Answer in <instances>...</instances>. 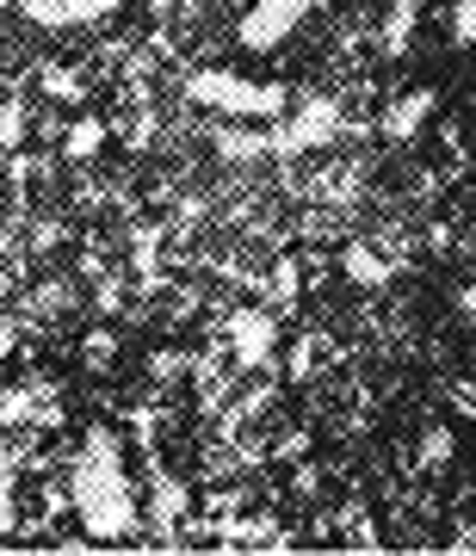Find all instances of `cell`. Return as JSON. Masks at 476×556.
<instances>
[{
  "label": "cell",
  "instance_id": "10",
  "mask_svg": "<svg viewBox=\"0 0 476 556\" xmlns=\"http://www.w3.org/2000/svg\"><path fill=\"white\" fill-rule=\"evenodd\" d=\"M43 93H50V100H62V105H75L87 87H80L75 68H43Z\"/></svg>",
  "mask_w": 476,
  "mask_h": 556
},
{
  "label": "cell",
  "instance_id": "19",
  "mask_svg": "<svg viewBox=\"0 0 476 556\" xmlns=\"http://www.w3.org/2000/svg\"><path fill=\"white\" fill-rule=\"evenodd\" d=\"M186 7H204V0H186Z\"/></svg>",
  "mask_w": 476,
  "mask_h": 556
},
{
  "label": "cell",
  "instance_id": "8",
  "mask_svg": "<svg viewBox=\"0 0 476 556\" xmlns=\"http://www.w3.org/2000/svg\"><path fill=\"white\" fill-rule=\"evenodd\" d=\"M105 149V124L100 118H75L62 137V161H93Z\"/></svg>",
  "mask_w": 476,
  "mask_h": 556
},
{
  "label": "cell",
  "instance_id": "14",
  "mask_svg": "<svg viewBox=\"0 0 476 556\" xmlns=\"http://www.w3.org/2000/svg\"><path fill=\"white\" fill-rule=\"evenodd\" d=\"M7 526H13V470L0 464V538H7Z\"/></svg>",
  "mask_w": 476,
  "mask_h": 556
},
{
  "label": "cell",
  "instance_id": "5",
  "mask_svg": "<svg viewBox=\"0 0 476 556\" xmlns=\"http://www.w3.org/2000/svg\"><path fill=\"white\" fill-rule=\"evenodd\" d=\"M223 334H229L236 365H248V371H254V365H260V371L273 365V346H278V316H273V309H236Z\"/></svg>",
  "mask_w": 476,
  "mask_h": 556
},
{
  "label": "cell",
  "instance_id": "15",
  "mask_svg": "<svg viewBox=\"0 0 476 556\" xmlns=\"http://www.w3.org/2000/svg\"><path fill=\"white\" fill-rule=\"evenodd\" d=\"M310 365H316V340L303 334V340H298V353H291V371H298V378H303V371H310Z\"/></svg>",
  "mask_w": 476,
  "mask_h": 556
},
{
  "label": "cell",
  "instance_id": "11",
  "mask_svg": "<svg viewBox=\"0 0 476 556\" xmlns=\"http://www.w3.org/2000/svg\"><path fill=\"white\" fill-rule=\"evenodd\" d=\"M409 31H415V7H397V13H390V25H384V50H390V56H402V50H409Z\"/></svg>",
  "mask_w": 476,
  "mask_h": 556
},
{
  "label": "cell",
  "instance_id": "3",
  "mask_svg": "<svg viewBox=\"0 0 476 556\" xmlns=\"http://www.w3.org/2000/svg\"><path fill=\"white\" fill-rule=\"evenodd\" d=\"M347 137V118H340L335 100H310L298 118H273L266 130V155H303V149H322V142Z\"/></svg>",
  "mask_w": 476,
  "mask_h": 556
},
{
  "label": "cell",
  "instance_id": "2",
  "mask_svg": "<svg viewBox=\"0 0 476 556\" xmlns=\"http://www.w3.org/2000/svg\"><path fill=\"white\" fill-rule=\"evenodd\" d=\"M186 93L211 112H229V118H254V124H273L291 112V93L278 80H248V75H229V68H199L186 80Z\"/></svg>",
  "mask_w": 476,
  "mask_h": 556
},
{
  "label": "cell",
  "instance_id": "18",
  "mask_svg": "<svg viewBox=\"0 0 476 556\" xmlns=\"http://www.w3.org/2000/svg\"><path fill=\"white\" fill-rule=\"evenodd\" d=\"M397 7H415V13H421V0H397Z\"/></svg>",
  "mask_w": 476,
  "mask_h": 556
},
{
  "label": "cell",
  "instance_id": "1",
  "mask_svg": "<svg viewBox=\"0 0 476 556\" xmlns=\"http://www.w3.org/2000/svg\"><path fill=\"white\" fill-rule=\"evenodd\" d=\"M68 501H75L80 526L93 538H130L137 532V495H130V477H124L118 433H105V427L87 433V445H80V457H75Z\"/></svg>",
  "mask_w": 476,
  "mask_h": 556
},
{
  "label": "cell",
  "instance_id": "12",
  "mask_svg": "<svg viewBox=\"0 0 476 556\" xmlns=\"http://www.w3.org/2000/svg\"><path fill=\"white\" fill-rule=\"evenodd\" d=\"M25 142V100H7L0 105V149H20Z\"/></svg>",
  "mask_w": 476,
  "mask_h": 556
},
{
  "label": "cell",
  "instance_id": "16",
  "mask_svg": "<svg viewBox=\"0 0 476 556\" xmlns=\"http://www.w3.org/2000/svg\"><path fill=\"white\" fill-rule=\"evenodd\" d=\"M273 291H278V298H291V291H298V266H291V260L273 273Z\"/></svg>",
  "mask_w": 476,
  "mask_h": 556
},
{
  "label": "cell",
  "instance_id": "13",
  "mask_svg": "<svg viewBox=\"0 0 476 556\" xmlns=\"http://www.w3.org/2000/svg\"><path fill=\"white\" fill-rule=\"evenodd\" d=\"M452 43L458 50H471L476 43V0H458L452 7Z\"/></svg>",
  "mask_w": 476,
  "mask_h": 556
},
{
  "label": "cell",
  "instance_id": "17",
  "mask_svg": "<svg viewBox=\"0 0 476 556\" xmlns=\"http://www.w3.org/2000/svg\"><path fill=\"white\" fill-rule=\"evenodd\" d=\"M100 358H112V334H93V340H87V365H100Z\"/></svg>",
  "mask_w": 476,
  "mask_h": 556
},
{
  "label": "cell",
  "instance_id": "9",
  "mask_svg": "<svg viewBox=\"0 0 476 556\" xmlns=\"http://www.w3.org/2000/svg\"><path fill=\"white\" fill-rule=\"evenodd\" d=\"M340 266H347V278H353V285H390V273H397V266H390V260H377L365 241H353Z\"/></svg>",
  "mask_w": 476,
  "mask_h": 556
},
{
  "label": "cell",
  "instance_id": "7",
  "mask_svg": "<svg viewBox=\"0 0 476 556\" xmlns=\"http://www.w3.org/2000/svg\"><path fill=\"white\" fill-rule=\"evenodd\" d=\"M434 105H439L434 87H415L409 100H397L390 112H384V137H390V142H415V137H421V124L434 118Z\"/></svg>",
  "mask_w": 476,
  "mask_h": 556
},
{
  "label": "cell",
  "instance_id": "6",
  "mask_svg": "<svg viewBox=\"0 0 476 556\" xmlns=\"http://www.w3.org/2000/svg\"><path fill=\"white\" fill-rule=\"evenodd\" d=\"M124 0H20V13L43 31H57V25H93L105 13H118Z\"/></svg>",
  "mask_w": 476,
  "mask_h": 556
},
{
  "label": "cell",
  "instance_id": "4",
  "mask_svg": "<svg viewBox=\"0 0 476 556\" xmlns=\"http://www.w3.org/2000/svg\"><path fill=\"white\" fill-rule=\"evenodd\" d=\"M310 7L316 0H254V13L241 20V43L248 50H278V43L310 20Z\"/></svg>",
  "mask_w": 476,
  "mask_h": 556
}]
</instances>
